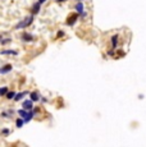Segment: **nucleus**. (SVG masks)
<instances>
[{
  "label": "nucleus",
  "mask_w": 146,
  "mask_h": 147,
  "mask_svg": "<svg viewBox=\"0 0 146 147\" xmlns=\"http://www.w3.org/2000/svg\"><path fill=\"white\" fill-rule=\"evenodd\" d=\"M77 2H78V3H82V2H83V0H77Z\"/></svg>",
  "instance_id": "24"
},
{
  "label": "nucleus",
  "mask_w": 146,
  "mask_h": 147,
  "mask_svg": "<svg viewBox=\"0 0 146 147\" xmlns=\"http://www.w3.org/2000/svg\"><path fill=\"white\" fill-rule=\"evenodd\" d=\"M57 2H59V3H63V2H67V0H57Z\"/></svg>",
  "instance_id": "23"
},
{
  "label": "nucleus",
  "mask_w": 146,
  "mask_h": 147,
  "mask_svg": "<svg viewBox=\"0 0 146 147\" xmlns=\"http://www.w3.org/2000/svg\"><path fill=\"white\" fill-rule=\"evenodd\" d=\"M0 42H2V36H0Z\"/></svg>",
  "instance_id": "25"
},
{
  "label": "nucleus",
  "mask_w": 146,
  "mask_h": 147,
  "mask_svg": "<svg viewBox=\"0 0 146 147\" xmlns=\"http://www.w3.org/2000/svg\"><path fill=\"white\" fill-rule=\"evenodd\" d=\"M33 116H35V112H33V111H28V112H27V116L23 119L25 123H30V122L33 119Z\"/></svg>",
  "instance_id": "11"
},
{
  "label": "nucleus",
  "mask_w": 146,
  "mask_h": 147,
  "mask_svg": "<svg viewBox=\"0 0 146 147\" xmlns=\"http://www.w3.org/2000/svg\"><path fill=\"white\" fill-rule=\"evenodd\" d=\"M2 134L4 136V137H7V136L10 134V129H9V128H3V129H2Z\"/></svg>",
  "instance_id": "17"
},
{
  "label": "nucleus",
  "mask_w": 146,
  "mask_h": 147,
  "mask_svg": "<svg viewBox=\"0 0 146 147\" xmlns=\"http://www.w3.org/2000/svg\"><path fill=\"white\" fill-rule=\"evenodd\" d=\"M118 40H119V36L118 35H113V36H111V46H113V49H117Z\"/></svg>",
  "instance_id": "9"
},
{
  "label": "nucleus",
  "mask_w": 146,
  "mask_h": 147,
  "mask_svg": "<svg viewBox=\"0 0 146 147\" xmlns=\"http://www.w3.org/2000/svg\"><path fill=\"white\" fill-rule=\"evenodd\" d=\"M10 42V38H5V40H2V44H8Z\"/></svg>",
  "instance_id": "19"
},
{
  "label": "nucleus",
  "mask_w": 146,
  "mask_h": 147,
  "mask_svg": "<svg viewBox=\"0 0 146 147\" xmlns=\"http://www.w3.org/2000/svg\"><path fill=\"white\" fill-rule=\"evenodd\" d=\"M30 98H31L32 102H36V101H39V100H40L39 92H37V91H32V92L30 94Z\"/></svg>",
  "instance_id": "6"
},
{
  "label": "nucleus",
  "mask_w": 146,
  "mask_h": 147,
  "mask_svg": "<svg viewBox=\"0 0 146 147\" xmlns=\"http://www.w3.org/2000/svg\"><path fill=\"white\" fill-rule=\"evenodd\" d=\"M27 112H28V111H26L25 109H19V110L17 111V114H18V115H19L22 119H25V118L27 116Z\"/></svg>",
  "instance_id": "13"
},
{
  "label": "nucleus",
  "mask_w": 146,
  "mask_h": 147,
  "mask_svg": "<svg viewBox=\"0 0 146 147\" xmlns=\"http://www.w3.org/2000/svg\"><path fill=\"white\" fill-rule=\"evenodd\" d=\"M32 22H33V16L31 14V16H28V17H26L23 20H21L19 23H17L16 24V30H21V28H26V27H28L30 24H32Z\"/></svg>",
  "instance_id": "1"
},
{
  "label": "nucleus",
  "mask_w": 146,
  "mask_h": 147,
  "mask_svg": "<svg viewBox=\"0 0 146 147\" xmlns=\"http://www.w3.org/2000/svg\"><path fill=\"white\" fill-rule=\"evenodd\" d=\"M12 69H13L12 64H5L3 68H0V74H7L9 72H12Z\"/></svg>",
  "instance_id": "4"
},
{
  "label": "nucleus",
  "mask_w": 146,
  "mask_h": 147,
  "mask_svg": "<svg viewBox=\"0 0 146 147\" xmlns=\"http://www.w3.org/2000/svg\"><path fill=\"white\" fill-rule=\"evenodd\" d=\"M22 109H25L26 111H32L33 110V102L31 100H26L22 102Z\"/></svg>",
  "instance_id": "3"
},
{
  "label": "nucleus",
  "mask_w": 146,
  "mask_h": 147,
  "mask_svg": "<svg viewBox=\"0 0 146 147\" xmlns=\"http://www.w3.org/2000/svg\"><path fill=\"white\" fill-rule=\"evenodd\" d=\"M45 2H46V0H37V3H40V4H44Z\"/></svg>",
  "instance_id": "22"
},
{
  "label": "nucleus",
  "mask_w": 146,
  "mask_h": 147,
  "mask_svg": "<svg viewBox=\"0 0 146 147\" xmlns=\"http://www.w3.org/2000/svg\"><path fill=\"white\" fill-rule=\"evenodd\" d=\"M74 9H76V12L81 16V14L85 12V5H83V3H77V4L74 5Z\"/></svg>",
  "instance_id": "5"
},
{
  "label": "nucleus",
  "mask_w": 146,
  "mask_h": 147,
  "mask_svg": "<svg viewBox=\"0 0 146 147\" xmlns=\"http://www.w3.org/2000/svg\"><path fill=\"white\" fill-rule=\"evenodd\" d=\"M40 8H41V4L40 3H35L32 5V16H35L40 12Z\"/></svg>",
  "instance_id": "8"
},
{
  "label": "nucleus",
  "mask_w": 146,
  "mask_h": 147,
  "mask_svg": "<svg viewBox=\"0 0 146 147\" xmlns=\"http://www.w3.org/2000/svg\"><path fill=\"white\" fill-rule=\"evenodd\" d=\"M5 97H7L8 100H14V97H16V92H14V91H9V92L5 95Z\"/></svg>",
  "instance_id": "16"
},
{
  "label": "nucleus",
  "mask_w": 146,
  "mask_h": 147,
  "mask_svg": "<svg viewBox=\"0 0 146 147\" xmlns=\"http://www.w3.org/2000/svg\"><path fill=\"white\" fill-rule=\"evenodd\" d=\"M21 38H22V41H25V42H30V41H32V40H33V36L31 35V33L25 32L23 35L21 36Z\"/></svg>",
  "instance_id": "7"
},
{
  "label": "nucleus",
  "mask_w": 146,
  "mask_h": 147,
  "mask_svg": "<svg viewBox=\"0 0 146 147\" xmlns=\"http://www.w3.org/2000/svg\"><path fill=\"white\" fill-rule=\"evenodd\" d=\"M8 115H9V114H8V112H5V111H4V112H2V116H4V118H7Z\"/></svg>",
  "instance_id": "20"
},
{
  "label": "nucleus",
  "mask_w": 146,
  "mask_h": 147,
  "mask_svg": "<svg viewBox=\"0 0 146 147\" xmlns=\"http://www.w3.org/2000/svg\"><path fill=\"white\" fill-rule=\"evenodd\" d=\"M28 92L27 91H23V92H19V94H16V97H14V101H21L22 98H23Z\"/></svg>",
  "instance_id": "10"
},
{
  "label": "nucleus",
  "mask_w": 146,
  "mask_h": 147,
  "mask_svg": "<svg viewBox=\"0 0 146 147\" xmlns=\"http://www.w3.org/2000/svg\"><path fill=\"white\" fill-rule=\"evenodd\" d=\"M23 124H25V120L22 119V118H18L16 120V127L17 128H22V127H23Z\"/></svg>",
  "instance_id": "15"
},
{
  "label": "nucleus",
  "mask_w": 146,
  "mask_h": 147,
  "mask_svg": "<svg viewBox=\"0 0 146 147\" xmlns=\"http://www.w3.org/2000/svg\"><path fill=\"white\" fill-rule=\"evenodd\" d=\"M3 55H18V51L16 50H2Z\"/></svg>",
  "instance_id": "12"
},
{
  "label": "nucleus",
  "mask_w": 146,
  "mask_h": 147,
  "mask_svg": "<svg viewBox=\"0 0 146 147\" xmlns=\"http://www.w3.org/2000/svg\"><path fill=\"white\" fill-rule=\"evenodd\" d=\"M63 36H64V32H63V31H58L57 37H58V38H60V37H63Z\"/></svg>",
  "instance_id": "18"
},
{
  "label": "nucleus",
  "mask_w": 146,
  "mask_h": 147,
  "mask_svg": "<svg viewBox=\"0 0 146 147\" xmlns=\"http://www.w3.org/2000/svg\"><path fill=\"white\" fill-rule=\"evenodd\" d=\"M78 17H80V14H78V13L69 14V16H68V18H67V24H68V26H73V24L76 23V22H77Z\"/></svg>",
  "instance_id": "2"
},
{
  "label": "nucleus",
  "mask_w": 146,
  "mask_h": 147,
  "mask_svg": "<svg viewBox=\"0 0 146 147\" xmlns=\"http://www.w3.org/2000/svg\"><path fill=\"white\" fill-rule=\"evenodd\" d=\"M42 102H48V98H45V97H40Z\"/></svg>",
  "instance_id": "21"
},
{
  "label": "nucleus",
  "mask_w": 146,
  "mask_h": 147,
  "mask_svg": "<svg viewBox=\"0 0 146 147\" xmlns=\"http://www.w3.org/2000/svg\"><path fill=\"white\" fill-rule=\"evenodd\" d=\"M9 92V87L4 86V87H0V96H5Z\"/></svg>",
  "instance_id": "14"
}]
</instances>
